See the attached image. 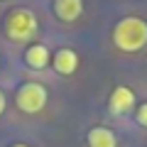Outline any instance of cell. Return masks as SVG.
<instances>
[{"mask_svg":"<svg viewBox=\"0 0 147 147\" xmlns=\"http://www.w3.org/2000/svg\"><path fill=\"white\" fill-rule=\"evenodd\" d=\"M88 147H118V140L108 127H93L88 132Z\"/></svg>","mask_w":147,"mask_h":147,"instance_id":"7","label":"cell"},{"mask_svg":"<svg viewBox=\"0 0 147 147\" xmlns=\"http://www.w3.org/2000/svg\"><path fill=\"white\" fill-rule=\"evenodd\" d=\"M25 61L30 64L32 69H44L49 64V49L44 44H32L25 54Z\"/></svg>","mask_w":147,"mask_h":147,"instance_id":"8","label":"cell"},{"mask_svg":"<svg viewBox=\"0 0 147 147\" xmlns=\"http://www.w3.org/2000/svg\"><path fill=\"white\" fill-rule=\"evenodd\" d=\"M54 10H57L59 20L74 22L84 12V0H54Z\"/></svg>","mask_w":147,"mask_h":147,"instance_id":"5","label":"cell"},{"mask_svg":"<svg viewBox=\"0 0 147 147\" xmlns=\"http://www.w3.org/2000/svg\"><path fill=\"white\" fill-rule=\"evenodd\" d=\"M12 147H27V145H12Z\"/></svg>","mask_w":147,"mask_h":147,"instance_id":"11","label":"cell"},{"mask_svg":"<svg viewBox=\"0 0 147 147\" xmlns=\"http://www.w3.org/2000/svg\"><path fill=\"white\" fill-rule=\"evenodd\" d=\"M76 66H79V57H76V52H71V49H59V52H57V57H54V69H57L59 74L69 76V74L76 71Z\"/></svg>","mask_w":147,"mask_h":147,"instance_id":"6","label":"cell"},{"mask_svg":"<svg viewBox=\"0 0 147 147\" xmlns=\"http://www.w3.org/2000/svg\"><path fill=\"white\" fill-rule=\"evenodd\" d=\"M5 113V96H3V91H0V115Z\"/></svg>","mask_w":147,"mask_h":147,"instance_id":"10","label":"cell"},{"mask_svg":"<svg viewBox=\"0 0 147 147\" xmlns=\"http://www.w3.org/2000/svg\"><path fill=\"white\" fill-rule=\"evenodd\" d=\"M108 105H110L113 113H127V110L135 105V93H132L127 86H118V88L110 93Z\"/></svg>","mask_w":147,"mask_h":147,"instance_id":"4","label":"cell"},{"mask_svg":"<svg viewBox=\"0 0 147 147\" xmlns=\"http://www.w3.org/2000/svg\"><path fill=\"white\" fill-rule=\"evenodd\" d=\"M5 34L10 37L12 42H27L37 34V17L32 10L17 7L7 15L5 20Z\"/></svg>","mask_w":147,"mask_h":147,"instance_id":"2","label":"cell"},{"mask_svg":"<svg viewBox=\"0 0 147 147\" xmlns=\"http://www.w3.org/2000/svg\"><path fill=\"white\" fill-rule=\"evenodd\" d=\"M137 123L147 127V103H142L140 108H137Z\"/></svg>","mask_w":147,"mask_h":147,"instance_id":"9","label":"cell"},{"mask_svg":"<svg viewBox=\"0 0 147 147\" xmlns=\"http://www.w3.org/2000/svg\"><path fill=\"white\" fill-rule=\"evenodd\" d=\"M15 100H17V108L22 113H39L47 105V88L42 84H34V81L25 84V86H20Z\"/></svg>","mask_w":147,"mask_h":147,"instance_id":"3","label":"cell"},{"mask_svg":"<svg viewBox=\"0 0 147 147\" xmlns=\"http://www.w3.org/2000/svg\"><path fill=\"white\" fill-rule=\"evenodd\" d=\"M113 42L123 52H140L147 44V22L140 17H123L113 30Z\"/></svg>","mask_w":147,"mask_h":147,"instance_id":"1","label":"cell"}]
</instances>
